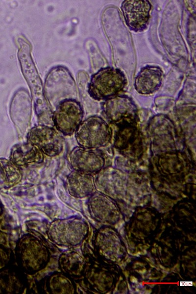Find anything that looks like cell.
Here are the masks:
<instances>
[{"mask_svg":"<svg viewBox=\"0 0 196 294\" xmlns=\"http://www.w3.org/2000/svg\"><path fill=\"white\" fill-rule=\"evenodd\" d=\"M16 254L21 269L33 274L44 269L49 262V252L43 243L32 235H24L18 241Z\"/></svg>","mask_w":196,"mask_h":294,"instance_id":"6da1fadb","label":"cell"},{"mask_svg":"<svg viewBox=\"0 0 196 294\" xmlns=\"http://www.w3.org/2000/svg\"><path fill=\"white\" fill-rule=\"evenodd\" d=\"M127 84L124 74L110 67L101 68L91 78L88 93L94 99L105 100L122 91Z\"/></svg>","mask_w":196,"mask_h":294,"instance_id":"7a4b0ae2","label":"cell"},{"mask_svg":"<svg viewBox=\"0 0 196 294\" xmlns=\"http://www.w3.org/2000/svg\"><path fill=\"white\" fill-rule=\"evenodd\" d=\"M147 131L154 153L177 150L176 129L167 115L157 114L152 117L148 122Z\"/></svg>","mask_w":196,"mask_h":294,"instance_id":"3957f363","label":"cell"},{"mask_svg":"<svg viewBox=\"0 0 196 294\" xmlns=\"http://www.w3.org/2000/svg\"><path fill=\"white\" fill-rule=\"evenodd\" d=\"M74 133L79 146L90 149L105 147L112 138V129L98 116H92L82 121Z\"/></svg>","mask_w":196,"mask_h":294,"instance_id":"277c9868","label":"cell"},{"mask_svg":"<svg viewBox=\"0 0 196 294\" xmlns=\"http://www.w3.org/2000/svg\"><path fill=\"white\" fill-rule=\"evenodd\" d=\"M86 231V226L81 218L72 217L52 221L49 225L47 234L55 244L72 246L81 242Z\"/></svg>","mask_w":196,"mask_h":294,"instance_id":"5b68a950","label":"cell"},{"mask_svg":"<svg viewBox=\"0 0 196 294\" xmlns=\"http://www.w3.org/2000/svg\"><path fill=\"white\" fill-rule=\"evenodd\" d=\"M102 109L107 120L118 126L137 124V107L133 100L126 95H116L103 102Z\"/></svg>","mask_w":196,"mask_h":294,"instance_id":"8992f818","label":"cell"},{"mask_svg":"<svg viewBox=\"0 0 196 294\" xmlns=\"http://www.w3.org/2000/svg\"><path fill=\"white\" fill-rule=\"evenodd\" d=\"M83 111L80 104L73 99H66L57 106L53 115L54 126L64 135L74 133L82 122Z\"/></svg>","mask_w":196,"mask_h":294,"instance_id":"52a82bcc","label":"cell"},{"mask_svg":"<svg viewBox=\"0 0 196 294\" xmlns=\"http://www.w3.org/2000/svg\"><path fill=\"white\" fill-rule=\"evenodd\" d=\"M27 142L37 147L42 152L48 156L59 155L63 148L62 137L53 127L39 125L28 132Z\"/></svg>","mask_w":196,"mask_h":294,"instance_id":"ba28073f","label":"cell"},{"mask_svg":"<svg viewBox=\"0 0 196 294\" xmlns=\"http://www.w3.org/2000/svg\"><path fill=\"white\" fill-rule=\"evenodd\" d=\"M118 128L114 137V147L129 159L140 158L143 151V143L137 124H124Z\"/></svg>","mask_w":196,"mask_h":294,"instance_id":"9c48e42d","label":"cell"},{"mask_svg":"<svg viewBox=\"0 0 196 294\" xmlns=\"http://www.w3.org/2000/svg\"><path fill=\"white\" fill-rule=\"evenodd\" d=\"M155 160L157 174L178 177L193 169L187 155L179 150L157 154Z\"/></svg>","mask_w":196,"mask_h":294,"instance_id":"30bf717a","label":"cell"},{"mask_svg":"<svg viewBox=\"0 0 196 294\" xmlns=\"http://www.w3.org/2000/svg\"><path fill=\"white\" fill-rule=\"evenodd\" d=\"M68 162L74 170L93 174H97L105 164V158L98 149L77 147L68 156Z\"/></svg>","mask_w":196,"mask_h":294,"instance_id":"8fae6325","label":"cell"},{"mask_svg":"<svg viewBox=\"0 0 196 294\" xmlns=\"http://www.w3.org/2000/svg\"><path fill=\"white\" fill-rule=\"evenodd\" d=\"M125 23L132 31L141 32L147 27L151 4L147 0H125L121 4Z\"/></svg>","mask_w":196,"mask_h":294,"instance_id":"7c38bea8","label":"cell"},{"mask_svg":"<svg viewBox=\"0 0 196 294\" xmlns=\"http://www.w3.org/2000/svg\"><path fill=\"white\" fill-rule=\"evenodd\" d=\"M163 72L160 67L146 66L141 69L135 79V89L142 95L152 94L160 87Z\"/></svg>","mask_w":196,"mask_h":294,"instance_id":"4fadbf2b","label":"cell"},{"mask_svg":"<svg viewBox=\"0 0 196 294\" xmlns=\"http://www.w3.org/2000/svg\"><path fill=\"white\" fill-rule=\"evenodd\" d=\"M65 186L71 196L82 198L94 191L95 180L91 174L74 170L68 175Z\"/></svg>","mask_w":196,"mask_h":294,"instance_id":"5bb4252c","label":"cell"},{"mask_svg":"<svg viewBox=\"0 0 196 294\" xmlns=\"http://www.w3.org/2000/svg\"><path fill=\"white\" fill-rule=\"evenodd\" d=\"M44 159L39 148L28 142L16 144L11 150L10 160L20 167L41 163Z\"/></svg>","mask_w":196,"mask_h":294,"instance_id":"9a60e30c","label":"cell"},{"mask_svg":"<svg viewBox=\"0 0 196 294\" xmlns=\"http://www.w3.org/2000/svg\"><path fill=\"white\" fill-rule=\"evenodd\" d=\"M46 288L49 294H74L75 286L69 276L63 272H55L49 276L46 281Z\"/></svg>","mask_w":196,"mask_h":294,"instance_id":"2e32d148","label":"cell"},{"mask_svg":"<svg viewBox=\"0 0 196 294\" xmlns=\"http://www.w3.org/2000/svg\"><path fill=\"white\" fill-rule=\"evenodd\" d=\"M23 177L20 167L10 159H0V180L7 187H12L19 183Z\"/></svg>","mask_w":196,"mask_h":294,"instance_id":"e0dca14e","label":"cell"},{"mask_svg":"<svg viewBox=\"0 0 196 294\" xmlns=\"http://www.w3.org/2000/svg\"><path fill=\"white\" fill-rule=\"evenodd\" d=\"M80 256L74 251L63 252L59 258V266L62 272L70 277L79 275L81 270Z\"/></svg>","mask_w":196,"mask_h":294,"instance_id":"ac0fdd59","label":"cell"},{"mask_svg":"<svg viewBox=\"0 0 196 294\" xmlns=\"http://www.w3.org/2000/svg\"><path fill=\"white\" fill-rule=\"evenodd\" d=\"M10 260V253L4 247L0 245V270L5 268Z\"/></svg>","mask_w":196,"mask_h":294,"instance_id":"d6986e66","label":"cell"},{"mask_svg":"<svg viewBox=\"0 0 196 294\" xmlns=\"http://www.w3.org/2000/svg\"><path fill=\"white\" fill-rule=\"evenodd\" d=\"M180 286H192L193 283L192 282H181L180 283Z\"/></svg>","mask_w":196,"mask_h":294,"instance_id":"ffe728a7","label":"cell"},{"mask_svg":"<svg viewBox=\"0 0 196 294\" xmlns=\"http://www.w3.org/2000/svg\"><path fill=\"white\" fill-rule=\"evenodd\" d=\"M1 212H2V207H1V204L0 203V214L1 213Z\"/></svg>","mask_w":196,"mask_h":294,"instance_id":"44dd1931","label":"cell"}]
</instances>
